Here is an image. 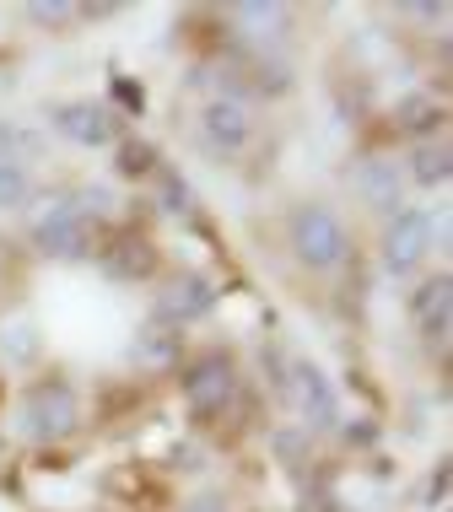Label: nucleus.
<instances>
[{
  "mask_svg": "<svg viewBox=\"0 0 453 512\" xmlns=\"http://www.w3.org/2000/svg\"><path fill=\"white\" fill-rule=\"evenodd\" d=\"M286 399H292V410H297V421L302 426H335V389H329V378L313 362H292L286 367Z\"/></svg>",
  "mask_w": 453,
  "mask_h": 512,
  "instance_id": "1a4fd4ad",
  "label": "nucleus"
},
{
  "mask_svg": "<svg viewBox=\"0 0 453 512\" xmlns=\"http://www.w3.org/2000/svg\"><path fill=\"white\" fill-rule=\"evenodd\" d=\"M22 432L33 442H65L81 432V394L65 378H38L22 394Z\"/></svg>",
  "mask_w": 453,
  "mask_h": 512,
  "instance_id": "20e7f679",
  "label": "nucleus"
},
{
  "mask_svg": "<svg viewBox=\"0 0 453 512\" xmlns=\"http://www.w3.org/2000/svg\"><path fill=\"white\" fill-rule=\"evenodd\" d=\"M238 405V367H232L227 351H205L184 367V410L189 421L211 426Z\"/></svg>",
  "mask_w": 453,
  "mask_h": 512,
  "instance_id": "7ed1b4c3",
  "label": "nucleus"
},
{
  "mask_svg": "<svg viewBox=\"0 0 453 512\" xmlns=\"http://www.w3.org/2000/svg\"><path fill=\"white\" fill-rule=\"evenodd\" d=\"M81 17H87V11L71 6V0H33V6H27V22L33 27H76Z\"/></svg>",
  "mask_w": 453,
  "mask_h": 512,
  "instance_id": "a211bd4d",
  "label": "nucleus"
},
{
  "mask_svg": "<svg viewBox=\"0 0 453 512\" xmlns=\"http://www.w3.org/2000/svg\"><path fill=\"white\" fill-rule=\"evenodd\" d=\"M98 259H103V270L114 275V281H151V275L162 270V248L151 243V232H135V227L103 238Z\"/></svg>",
  "mask_w": 453,
  "mask_h": 512,
  "instance_id": "0eeeda50",
  "label": "nucleus"
},
{
  "mask_svg": "<svg viewBox=\"0 0 453 512\" xmlns=\"http://www.w3.org/2000/svg\"><path fill=\"white\" fill-rule=\"evenodd\" d=\"M17 146H22V135L11 130V124H0V168H6V162H22Z\"/></svg>",
  "mask_w": 453,
  "mask_h": 512,
  "instance_id": "412c9836",
  "label": "nucleus"
},
{
  "mask_svg": "<svg viewBox=\"0 0 453 512\" xmlns=\"http://www.w3.org/2000/svg\"><path fill=\"white\" fill-rule=\"evenodd\" d=\"M178 356H184V329L162 324V318H151V324L135 335V362L151 367V372H168L178 367Z\"/></svg>",
  "mask_w": 453,
  "mask_h": 512,
  "instance_id": "2eb2a0df",
  "label": "nucleus"
},
{
  "mask_svg": "<svg viewBox=\"0 0 453 512\" xmlns=\"http://www.w3.org/2000/svg\"><path fill=\"white\" fill-rule=\"evenodd\" d=\"M448 308H453V275L437 270L416 297H410V318L421 324V335H448Z\"/></svg>",
  "mask_w": 453,
  "mask_h": 512,
  "instance_id": "4468645a",
  "label": "nucleus"
},
{
  "mask_svg": "<svg viewBox=\"0 0 453 512\" xmlns=\"http://www.w3.org/2000/svg\"><path fill=\"white\" fill-rule=\"evenodd\" d=\"M98 221L76 205V195H49L33 216V248L44 259H87L98 248Z\"/></svg>",
  "mask_w": 453,
  "mask_h": 512,
  "instance_id": "f03ea898",
  "label": "nucleus"
},
{
  "mask_svg": "<svg viewBox=\"0 0 453 512\" xmlns=\"http://www.w3.org/2000/svg\"><path fill=\"white\" fill-rule=\"evenodd\" d=\"M448 173H453L448 135H437V141H421L416 157H410V178H416L421 189H437V184H448Z\"/></svg>",
  "mask_w": 453,
  "mask_h": 512,
  "instance_id": "dca6fc26",
  "label": "nucleus"
},
{
  "mask_svg": "<svg viewBox=\"0 0 453 512\" xmlns=\"http://www.w3.org/2000/svg\"><path fill=\"white\" fill-rule=\"evenodd\" d=\"M216 297H222V292H216L211 275L184 270V275H173V281L157 292V318H162V324H173V329H184V324H195V318L211 313Z\"/></svg>",
  "mask_w": 453,
  "mask_h": 512,
  "instance_id": "6e6552de",
  "label": "nucleus"
},
{
  "mask_svg": "<svg viewBox=\"0 0 453 512\" xmlns=\"http://www.w3.org/2000/svg\"><path fill=\"white\" fill-rule=\"evenodd\" d=\"M114 168L125 173V178H151V173H157V151H151L146 141H125V146H119Z\"/></svg>",
  "mask_w": 453,
  "mask_h": 512,
  "instance_id": "6ab92c4d",
  "label": "nucleus"
},
{
  "mask_svg": "<svg viewBox=\"0 0 453 512\" xmlns=\"http://www.w3.org/2000/svg\"><path fill=\"white\" fill-rule=\"evenodd\" d=\"M157 184H162V211H189V184L184 178H173V173H157Z\"/></svg>",
  "mask_w": 453,
  "mask_h": 512,
  "instance_id": "aec40b11",
  "label": "nucleus"
},
{
  "mask_svg": "<svg viewBox=\"0 0 453 512\" xmlns=\"http://www.w3.org/2000/svg\"><path fill=\"white\" fill-rule=\"evenodd\" d=\"M448 496V464H437V475H432V502H443Z\"/></svg>",
  "mask_w": 453,
  "mask_h": 512,
  "instance_id": "5701e85b",
  "label": "nucleus"
},
{
  "mask_svg": "<svg viewBox=\"0 0 453 512\" xmlns=\"http://www.w3.org/2000/svg\"><path fill=\"white\" fill-rule=\"evenodd\" d=\"M54 130H60L65 141H76V146H108L119 135V114L108 103H92V98L60 103L54 108Z\"/></svg>",
  "mask_w": 453,
  "mask_h": 512,
  "instance_id": "9d476101",
  "label": "nucleus"
},
{
  "mask_svg": "<svg viewBox=\"0 0 453 512\" xmlns=\"http://www.w3.org/2000/svg\"><path fill=\"white\" fill-rule=\"evenodd\" d=\"M227 22L238 27L254 49H276V44H286V33H292V11L276 6V0H270V6H259V0L254 6H232Z\"/></svg>",
  "mask_w": 453,
  "mask_h": 512,
  "instance_id": "f8f14e48",
  "label": "nucleus"
},
{
  "mask_svg": "<svg viewBox=\"0 0 453 512\" xmlns=\"http://www.w3.org/2000/svg\"><path fill=\"white\" fill-rule=\"evenodd\" d=\"M443 119H448V103L437 98V92H405V98L394 103V130L416 135V141L443 135Z\"/></svg>",
  "mask_w": 453,
  "mask_h": 512,
  "instance_id": "ddd939ff",
  "label": "nucleus"
},
{
  "mask_svg": "<svg viewBox=\"0 0 453 512\" xmlns=\"http://www.w3.org/2000/svg\"><path fill=\"white\" fill-rule=\"evenodd\" d=\"M356 195H362L367 211L394 216L400 211V195H405V178H400V168H394L389 157H367L362 168H356Z\"/></svg>",
  "mask_w": 453,
  "mask_h": 512,
  "instance_id": "9b49d317",
  "label": "nucleus"
},
{
  "mask_svg": "<svg viewBox=\"0 0 453 512\" xmlns=\"http://www.w3.org/2000/svg\"><path fill=\"white\" fill-rule=\"evenodd\" d=\"M200 146L211 151L216 162L243 157V151L254 146V108L243 103V98H232V92L211 98V103L200 108Z\"/></svg>",
  "mask_w": 453,
  "mask_h": 512,
  "instance_id": "39448f33",
  "label": "nucleus"
},
{
  "mask_svg": "<svg viewBox=\"0 0 453 512\" xmlns=\"http://www.w3.org/2000/svg\"><path fill=\"white\" fill-rule=\"evenodd\" d=\"M33 200V178H27V162H6L0 168V211H22Z\"/></svg>",
  "mask_w": 453,
  "mask_h": 512,
  "instance_id": "f3484780",
  "label": "nucleus"
},
{
  "mask_svg": "<svg viewBox=\"0 0 453 512\" xmlns=\"http://www.w3.org/2000/svg\"><path fill=\"white\" fill-rule=\"evenodd\" d=\"M114 98L125 103V108H135V114H141V103H146V92L141 87H130V81H114Z\"/></svg>",
  "mask_w": 453,
  "mask_h": 512,
  "instance_id": "4be33fe9",
  "label": "nucleus"
},
{
  "mask_svg": "<svg viewBox=\"0 0 453 512\" xmlns=\"http://www.w3.org/2000/svg\"><path fill=\"white\" fill-rule=\"evenodd\" d=\"M378 254H383V270H389V275L421 270V265H427V254H432V216L427 211H394L389 227H383Z\"/></svg>",
  "mask_w": 453,
  "mask_h": 512,
  "instance_id": "423d86ee",
  "label": "nucleus"
},
{
  "mask_svg": "<svg viewBox=\"0 0 453 512\" xmlns=\"http://www.w3.org/2000/svg\"><path fill=\"white\" fill-rule=\"evenodd\" d=\"M286 248H292V259L302 270L329 275L351 259V232L324 200H302L297 211L286 216Z\"/></svg>",
  "mask_w": 453,
  "mask_h": 512,
  "instance_id": "f257e3e1",
  "label": "nucleus"
}]
</instances>
